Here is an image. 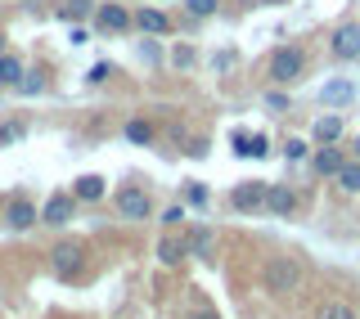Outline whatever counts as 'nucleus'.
<instances>
[{
    "instance_id": "obj_12",
    "label": "nucleus",
    "mask_w": 360,
    "mask_h": 319,
    "mask_svg": "<svg viewBox=\"0 0 360 319\" xmlns=\"http://www.w3.org/2000/svg\"><path fill=\"white\" fill-rule=\"evenodd\" d=\"M266 207L270 211H292V189H284V185L266 189Z\"/></svg>"
},
{
    "instance_id": "obj_8",
    "label": "nucleus",
    "mask_w": 360,
    "mask_h": 319,
    "mask_svg": "<svg viewBox=\"0 0 360 319\" xmlns=\"http://www.w3.org/2000/svg\"><path fill=\"white\" fill-rule=\"evenodd\" d=\"M9 225H14V230H27V225H37V207H32V202H9Z\"/></svg>"
},
{
    "instance_id": "obj_29",
    "label": "nucleus",
    "mask_w": 360,
    "mask_h": 319,
    "mask_svg": "<svg viewBox=\"0 0 360 319\" xmlns=\"http://www.w3.org/2000/svg\"><path fill=\"white\" fill-rule=\"evenodd\" d=\"M356 157H360V140H356Z\"/></svg>"
},
{
    "instance_id": "obj_21",
    "label": "nucleus",
    "mask_w": 360,
    "mask_h": 319,
    "mask_svg": "<svg viewBox=\"0 0 360 319\" xmlns=\"http://www.w3.org/2000/svg\"><path fill=\"white\" fill-rule=\"evenodd\" d=\"M63 18H86L90 14V0H68V5H59Z\"/></svg>"
},
{
    "instance_id": "obj_23",
    "label": "nucleus",
    "mask_w": 360,
    "mask_h": 319,
    "mask_svg": "<svg viewBox=\"0 0 360 319\" xmlns=\"http://www.w3.org/2000/svg\"><path fill=\"white\" fill-rule=\"evenodd\" d=\"M189 252H194V256H202V252H207V247H212V230H202V234H194V238H189Z\"/></svg>"
},
{
    "instance_id": "obj_11",
    "label": "nucleus",
    "mask_w": 360,
    "mask_h": 319,
    "mask_svg": "<svg viewBox=\"0 0 360 319\" xmlns=\"http://www.w3.org/2000/svg\"><path fill=\"white\" fill-rule=\"evenodd\" d=\"M22 82V63L14 54H0V86H18Z\"/></svg>"
},
{
    "instance_id": "obj_30",
    "label": "nucleus",
    "mask_w": 360,
    "mask_h": 319,
    "mask_svg": "<svg viewBox=\"0 0 360 319\" xmlns=\"http://www.w3.org/2000/svg\"><path fill=\"white\" fill-rule=\"evenodd\" d=\"M0 50H5V37H0Z\"/></svg>"
},
{
    "instance_id": "obj_1",
    "label": "nucleus",
    "mask_w": 360,
    "mask_h": 319,
    "mask_svg": "<svg viewBox=\"0 0 360 319\" xmlns=\"http://www.w3.org/2000/svg\"><path fill=\"white\" fill-rule=\"evenodd\" d=\"M302 279H307V270H302L292 256H275V261L266 266V288H270V292H279V297L297 292V288H302Z\"/></svg>"
},
{
    "instance_id": "obj_25",
    "label": "nucleus",
    "mask_w": 360,
    "mask_h": 319,
    "mask_svg": "<svg viewBox=\"0 0 360 319\" xmlns=\"http://www.w3.org/2000/svg\"><path fill=\"white\" fill-rule=\"evenodd\" d=\"M22 90H27V95H37V90H41V77L37 72H27V82H18Z\"/></svg>"
},
{
    "instance_id": "obj_5",
    "label": "nucleus",
    "mask_w": 360,
    "mask_h": 319,
    "mask_svg": "<svg viewBox=\"0 0 360 319\" xmlns=\"http://www.w3.org/2000/svg\"><path fill=\"white\" fill-rule=\"evenodd\" d=\"M266 189L270 185H262V180H248V185H239V189H234V207H239V211H257V207H266Z\"/></svg>"
},
{
    "instance_id": "obj_7",
    "label": "nucleus",
    "mask_w": 360,
    "mask_h": 319,
    "mask_svg": "<svg viewBox=\"0 0 360 319\" xmlns=\"http://www.w3.org/2000/svg\"><path fill=\"white\" fill-rule=\"evenodd\" d=\"M95 22H99L104 32H122V27H131V14H127L122 5H104V9L95 14Z\"/></svg>"
},
{
    "instance_id": "obj_16",
    "label": "nucleus",
    "mask_w": 360,
    "mask_h": 319,
    "mask_svg": "<svg viewBox=\"0 0 360 319\" xmlns=\"http://www.w3.org/2000/svg\"><path fill=\"white\" fill-rule=\"evenodd\" d=\"M320 99H324V104H342V99H352V82H329L320 90Z\"/></svg>"
},
{
    "instance_id": "obj_14",
    "label": "nucleus",
    "mask_w": 360,
    "mask_h": 319,
    "mask_svg": "<svg viewBox=\"0 0 360 319\" xmlns=\"http://www.w3.org/2000/svg\"><path fill=\"white\" fill-rule=\"evenodd\" d=\"M338 185L352 189V193H360V157H356V162H342V167H338Z\"/></svg>"
},
{
    "instance_id": "obj_13",
    "label": "nucleus",
    "mask_w": 360,
    "mask_h": 319,
    "mask_svg": "<svg viewBox=\"0 0 360 319\" xmlns=\"http://www.w3.org/2000/svg\"><path fill=\"white\" fill-rule=\"evenodd\" d=\"M311 319H356V311H352V306H342V301H324V306H315Z\"/></svg>"
},
{
    "instance_id": "obj_10",
    "label": "nucleus",
    "mask_w": 360,
    "mask_h": 319,
    "mask_svg": "<svg viewBox=\"0 0 360 319\" xmlns=\"http://www.w3.org/2000/svg\"><path fill=\"white\" fill-rule=\"evenodd\" d=\"M72 216V198H50L45 202V225H63Z\"/></svg>"
},
{
    "instance_id": "obj_6",
    "label": "nucleus",
    "mask_w": 360,
    "mask_h": 319,
    "mask_svg": "<svg viewBox=\"0 0 360 319\" xmlns=\"http://www.w3.org/2000/svg\"><path fill=\"white\" fill-rule=\"evenodd\" d=\"M54 270H59L63 279L77 275V270H82V247H77V243H59V247H54Z\"/></svg>"
},
{
    "instance_id": "obj_24",
    "label": "nucleus",
    "mask_w": 360,
    "mask_h": 319,
    "mask_svg": "<svg viewBox=\"0 0 360 319\" xmlns=\"http://www.w3.org/2000/svg\"><path fill=\"white\" fill-rule=\"evenodd\" d=\"M18 135H22V126H18V122H9V126H0V144H9V140H18Z\"/></svg>"
},
{
    "instance_id": "obj_22",
    "label": "nucleus",
    "mask_w": 360,
    "mask_h": 319,
    "mask_svg": "<svg viewBox=\"0 0 360 319\" xmlns=\"http://www.w3.org/2000/svg\"><path fill=\"white\" fill-rule=\"evenodd\" d=\"M189 5V14L194 18H207V14H217V0H185Z\"/></svg>"
},
{
    "instance_id": "obj_20",
    "label": "nucleus",
    "mask_w": 360,
    "mask_h": 319,
    "mask_svg": "<svg viewBox=\"0 0 360 319\" xmlns=\"http://www.w3.org/2000/svg\"><path fill=\"white\" fill-rule=\"evenodd\" d=\"M127 140L149 144V140H153V126H149V122H131V126H127Z\"/></svg>"
},
{
    "instance_id": "obj_2",
    "label": "nucleus",
    "mask_w": 360,
    "mask_h": 319,
    "mask_svg": "<svg viewBox=\"0 0 360 319\" xmlns=\"http://www.w3.org/2000/svg\"><path fill=\"white\" fill-rule=\"evenodd\" d=\"M302 50H292V45H284V50H275L270 54V77H275V82H297L302 77Z\"/></svg>"
},
{
    "instance_id": "obj_15",
    "label": "nucleus",
    "mask_w": 360,
    "mask_h": 319,
    "mask_svg": "<svg viewBox=\"0 0 360 319\" xmlns=\"http://www.w3.org/2000/svg\"><path fill=\"white\" fill-rule=\"evenodd\" d=\"M72 193H77V198H86V202H90V198H104V180H99V176H82Z\"/></svg>"
},
{
    "instance_id": "obj_17",
    "label": "nucleus",
    "mask_w": 360,
    "mask_h": 319,
    "mask_svg": "<svg viewBox=\"0 0 360 319\" xmlns=\"http://www.w3.org/2000/svg\"><path fill=\"white\" fill-rule=\"evenodd\" d=\"M338 167H342V153L338 149H324L320 157H315V171H320V176H338Z\"/></svg>"
},
{
    "instance_id": "obj_18",
    "label": "nucleus",
    "mask_w": 360,
    "mask_h": 319,
    "mask_svg": "<svg viewBox=\"0 0 360 319\" xmlns=\"http://www.w3.org/2000/svg\"><path fill=\"white\" fill-rule=\"evenodd\" d=\"M135 22H140L144 32H167V14H158V9H140Z\"/></svg>"
},
{
    "instance_id": "obj_9",
    "label": "nucleus",
    "mask_w": 360,
    "mask_h": 319,
    "mask_svg": "<svg viewBox=\"0 0 360 319\" xmlns=\"http://www.w3.org/2000/svg\"><path fill=\"white\" fill-rule=\"evenodd\" d=\"M185 252H189V247L180 243V238H162V243H158V261H162V266H176V261H185Z\"/></svg>"
},
{
    "instance_id": "obj_19",
    "label": "nucleus",
    "mask_w": 360,
    "mask_h": 319,
    "mask_svg": "<svg viewBox=\"0 0 360 319\" xmlns=\"http://www.w3.org/2000/svg\"><path fill=\"white\" fill-rule=\"evenodd\" d=\"M342 135V117H320L315 122V140H338Z\"/></svg>"
},
{
    "instance_id": "obj_3",
    "label": "nucleus",
    "mask_w": 360,
    "mask_h": 319,
    "mask_svg": "<svg viewBox=\"0 0 360 319\" xmlns=\"http://www.w3.org/2000/svg\"><path fill=\"white\" fill-rule=\"evenodd\" d=\"M117 211L131 216V221H144V216L153 211V202H149V193H144V189H127V193H117Z\"/></svg>"
},
{
    "instance_id": "obj_26",
    "label": "nucleus",
    "mask_w": 360,
    "mask_h": 319,
    "mask_svg": "<svg viewBox=\"0 0 360 319\" xmlns=\"http://www.w3.org/2000/svg\"><path fill=\"white\" fill-rule=\"evenodd\" d=\"M189 202H207V189H202V185H189Z\"/></svg>"
},
{
    "instance_id": "obj_28",
    "label": "nucleus",
    "mask_w": 360,
    "mask_h": 319,
    "mask_svg": "<svg viewBox=\"0 0 360 319\" xmlns=\"http://www.w3.org/2000/svg\"><path fill=\"white\" fill-rule=\"evenodd\" d=\"M262 5H279V0H262Z\"/></svg>"
},
{
    "instance_id": "obj_27",
    "label": "nucleus",
    "mask_w": 360,
    "mask_h": 319,
    "mask_svg": "<svg viewBox=\"0 0 360 319\" xmlns=\"http://www.w3.org/2000/svg\"><path fill=\"white\" fill-rule=\"evenodd\" d=\"M189 319H212V315H189Z\"/></svg>"
},
{
    "instance_id": "obj_4",
    "label": "nucleus",
    "mask_w": 360,
    "mask_h": 319,
    "mask_svg": "<svg viewBox=\"0 0 360 319\" xmlns=\"http://www.w3.org/2000/svg\"><path fill=\"white\" fill-rule=\"evenodd\" d=\"M333 54L338 59H360V22H347V27L333 32Z\"/></svg>"
}]
</instances>
